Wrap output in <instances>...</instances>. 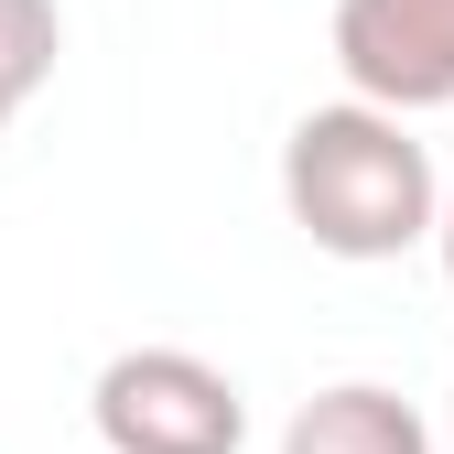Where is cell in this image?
<instances>
[{"mask_svg": "<svg viewBox=\"0 0 454 454\" xmlns=\"http://www.w3.org/2000/svg\"><path fill=\"white\" fill-rule=\"evenodd\" d=\"M281 454H433V433H422V411L401 401V389L335 379V389H314V401L293 411Z\"/></svg>", "mask_w": 454, "mask_h": 454, "instance_id": "277c9868", "label": "cell"}, {"mask_svg": "<svg viewBox=\"0 0 454 454\" xmlns=\"http://www.w3.org/2000/svg\"><path fill=\"white\" fill-rule=\"evenodd\" d=\"M87 411H98L108 454H239L249 443L239 379L206 368L195 347H130V357H108L98 389H87Z\"/></svg>", "mask_w": 454, "mask_h": 454, "instance_id": "7a4b0ae2", "label": "cell"}, {"mask_svg": "<svg viewBox=\"0 0 454 454\" xmlns=\"http://www.w3.org/2000/svg\"><path fill=\"white\" fill-rule=\"evenodd\" d=\"M12 120H22V98H12V87H0V130H12Z\"/></svg>", "mask_w": 454, "mask_h": 454, "instance_id": "52a82bcc", "label": "cell"}, {"mask_svg": "<svg viewBox=\"0 0 454 454\" xmlns=\"http://www.w3.org/2000/svg\"><path fill=\"white\" fill-rule=\"evenodd\" d=\"M281 206L325 260H401L443 227V184L433 152L411 141V120H389L368 98L303 108L281 141Z\"/></svg>", "mask_w": 454, "mask_h": 454, "instance_id": "6da1fadb", "label": "cell"}, {"mask_svg": "<svg viewBox=\"0 0 454 454\" xmlns=\"http://www.w3.org/2000/svg\"><path fill=\"white\" fill-rule=\"evenodd\" d=\"M54 54H66V12L54 0H0V87L22 108L54 87Z\"/></svg>", "mask_w": 454, "mask_h": 454, "instance_id": "5b68a950", "label": "cell"}, {"mask_svg": "<svg viewBox=\"0 0 454 454\" xmlns=\"http://www.w3.org/2000/svg\"><path fill=\"white\" fill-rule=\"evenodd\" d=\"M433 249H443V281H454V195H443V227H433Z\"/></svg>", "mask_w": 454, "mask_h": 454, "instance_id": "8992f818", "label": "cell"}, {"mask_svg": "<svg viewBox=\"0 0 454 454\" xmlns=\"http://www.w3.org/2000/svg\"><path fill=\"white\" fill-rule=\"evenodd\" d=\"M335 66L368 108H454V0H335Z\"/></svg>", "mask_w": 454, "mask_h": 454, "instance_id": "3957f363", "label": "cell"}]
</instances>
